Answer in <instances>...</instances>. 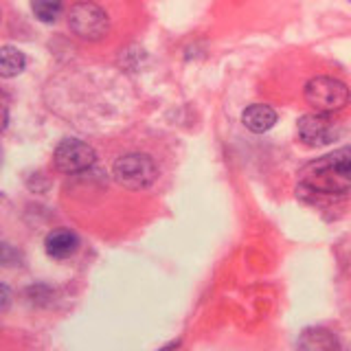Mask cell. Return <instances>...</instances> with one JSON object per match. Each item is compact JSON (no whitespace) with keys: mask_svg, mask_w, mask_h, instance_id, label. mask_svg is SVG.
I'll return each instance as SVG.
<instances>
[{"mask_svg":"<svg viewBox=\"0 0 351 351\" xmlns=\"http://www.w3.org/2000/svg\"><path fill=\"white\" fill-rule=\"evenodd\" d=\"M64 0H31V9L40 22H55L62 14Z\"/></svg>","mask_w":351,"mask_h":351,"instance_id":"8fae6325","label":"cell"},{"mask_svg":"<svg viewBox=\"0 0 351 351\" xmlns=\"http://www.w3.org/2000/svg\"><path fill=\"white\" fill-rule=\"evenodd\" d=\"M27 66L25 53L16 47H0V77L11 80V77H18Z\"/></svg>","mask_w":351,"mask_h":351,"instance_id":"30bf717a","label":"cell"},{"mask_svg":"<svg viewBox=\"0 0 351 351\" xmlns=\"http://www.w3.org/2000/svg\"><path fill=\"white\" fill-rule=\"evenodd\" d=\"M7 121H9V110H7V104L0 99V132L7 128Z\"/></svg>","mask_w":351,"mask_h":351,"instance_id":"5bb4252c","label":"cell"},{"mask_svg":"<svg viewBox=\"0 0 351 351\" xmlns=\"http://www.w3.org/2000/svg\"><path fill=\"white\" fill-rule=\"evenodd\" d=\"M44 248L53 259H69L80 248V237L69 228H55L44 239Z\"/></svg>","mask_w":351,"mask_h":351,"instance_id":"52a82bcc","label":"cell"},{"mask_svg":"<svg viewBox=\"0 0 351 351\" xmlns=\"http://www.w3.org/2000/svg\"><path fill=\"white\" fill-rule=\"evenodd\" d=\"M301 191L345 195L351 191V145L325 154L301 169Z\"/></svg>","mask_w":351,"mask_h":351,"instance_id":"6da1fadb","label":"cell"},{"mask_svg":"<svg viewBox=\"0 0 351 351\" xmlns=\"http://www.w3.org/2000/svg\"><path fill=\"white\" fill-rule=\"evenodd\" d=\"M299 351H338V340L325 327H310L299 336Z\"/></svg>","mask_w":351,"mask_h":351,"instance_id":"9c48e42d","label":"cell"},{"mask_svg":"<svg viewBox=\"0 0 351 351\" xmlns=\"http://www.w3.org/2000/svg\"><path fill=\"white\" fill-rule=\"evenodd\" d=\"M69 27L80 40L99 42L108 36L110 18L99 5L90 3V0H82V3H75L69 11Z\"/></svg>","mask_w":351,"mask_h":351,"instance_id":"277c9868","label":"cell"},{"mask_svg":"<svg viewBox=\"0 0 351 351\" xmlns=\"http://www.w3.org/2000/svg\"><path fill=\"white\" fill-rule=\"evenodd\" d=\"M351 99V93L345 82L329 75H318L305 84V101L310 104L316 112L332 114L343 110Z\"/></svg>","mask_w":351,"mask_h":351,"instance_id":"7a4b0ae2","label":"cell"},{"mask_svg":"<svg viewBox=\"0 0 351 351\" xmlns=\"http://www.w3.org/2000/svg\"><path fill=\"white\" fill-rule=\"evenodd\" d=\"M296 130H299V136L305 145L310 147H321V145H329L334 143L340 134V130L336 125V121L329 119V114H303L296 123Z\"/></svg>","mask_w":351,"mask_h":351,"instance_id":"8992f818","label":"cell"},{"mask_svg":"<svg viewBox=\"0 0 351 351\" xmlns=\"http://www.w3.org/2000/svg\"><path fill=\"white\" fill-rule=\"evenodd\" d=\"M112 173L119 184H123L125 189L141 191L147 189L158 178V165L154 162L152 156L147 154H125L114 160Z\"/></svg>","mask_w":351,"mask_h":351,"instance_id":"3957f363","label":"cell"},{"mask_svg":"<svg viewBox=\"0 0 351 351\" xmlns=\"http://www.w3.org/2000/svg\"><path fill=\"white\" fill-rule=\"evenodd\" d=\"M9 301H11V290L7 288L5 283H0V312H3L5 307L9 305Z\"/></svg>","mask_w":351,"mask_h":351,"instance_id":"4fadbf2b","label":"cell"},{"mask_svg":"<svg viewBox=\"0 0 351 351\" xmlns=\"http://www.w3.org/2000/svg\"><path fill=\"white\" fill-rule=\"evenodd\" d=\"M22 261V255L20 250H16L14 246L5 244V241H0V266H18Z\"/></svg>","mask_w":351,"mask_h":351,"instance_id":"7c38bea8","label":"cell"},{"mask_svg":"<svg viewBox=\"0 0 351 351\" xmlns=\"http://www.w3.org/2000/svg\"><path fill=\"white\" fill-rule=\"evenodd\" d=\"M97 160V152L80 138H66L53 152V165L62 173H82Z\"/></svg>","mask_w":351,"mask_h":351,"instance_id":"5b68a950","label":"cell"},{"mask_svg":"<svg viewBox=\"0 0 351 351\" xmlns=\"http://www.w3.org/2000/svg\"><path fill=\"white\" fill-rule=\"evenodd\" d=\"M277 110L272 106H266V104H252L244 110V114H241V121H244V125L255 132V134H263V132H268L274 128L277 123Z\"/></svg>","mask_w":351,"mask_h":351,"instance_id":"ba28073f","label":"cell"},{"mask_svg":"<svg viewBox=\"0 0 351 351\" xmlns=\"http://www.w3.org/2000/svg\"><path fill=\"white\" fill-rule=\"evenodd\" d=\"M349 3H351V0H349Z\"/></svg>","mask_w":351,"mask_h":351,"instance_id":"9a60e30c","label":"cell"}]
</instances>
